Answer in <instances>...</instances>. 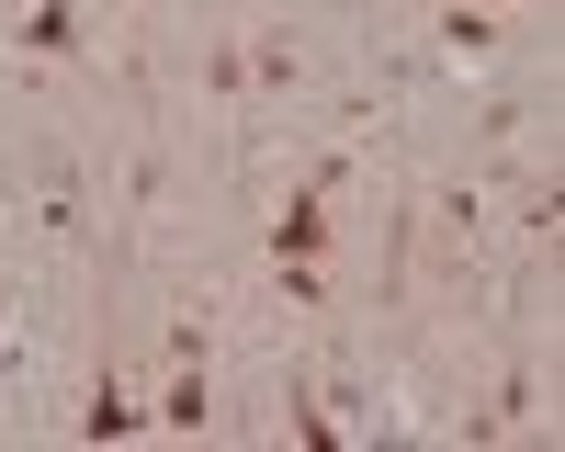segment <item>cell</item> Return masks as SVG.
<instances>
[{
  "label": "cell",
  "instance_id": "6da1fadb",
  "mask_svg": "<svg viewBox=\"0 0 565 452\" xmlns=\"http://www.w3.org/2000/svg\"><path fill=\"white\" fill-rule=\"evenodd\" d=\"M79 430H90V441H125V430H148V407H136V396L114 385V362H90V407H79Z\"/></svg>",
  "mask_w": 565,
  "mask_h": 452
},
{
  "label": "cell",
  "instance_id": "7a4b0ae2",
  "mask_svg": "<svg viewBox=\"0 0 565 452\" xmlns=\"http://www.w3.org/2000/svg\"><path fill=\"white\" fill-rule=\"evenodd\" d=\"M23 45H34V57H79V45H90L79 0H34V12H23Z\"/></svg>",
  "mask_w": 565,
  "mask_h": 452
},
{
  "label": "cell",
  "instance_id": "3957f363",
  "mask_svg": "<svg viewBox=\"0 0 565 452\" xmlns=\"http://www.w3.org/2000/svg\"><path fill=\"white\" fill-rule=\"evenodd\" d=\"M148 419H159V430H204V362H181V374H170V396L148 407Z\"/></svg>",
  "mask_w": 565,
  "mask_h": 452
},
{
  "label": "cell",
  "instance_id": "277c9868",
  "mask_svg": "<svg viewBox=\"0 0 565 452\" xmlns=\"http://www.w3.org/2000/svg\"><path fill=\"white\" fill-rule=\"evenodd\" d=\"M249 90H295V34H249Z\"/></svg>",
  "mask_w": 565,
  "mask_h": 452
},
{
  "label": "cell",
  "instance_id": "5b68a950",
  "mask_svg": "<svg viewBox=\"0 0 565 452\" xmlns=\"http://www.w3.org/2000/svg\"><path fill=\"white\" fill-rule=\"evenodd\" d=\"M441 45H463V57H487V45H498V12H487V0H463V12H441Z\"/></svg>",
  "mask_w": 565,
  "mask_h": 452
}]
</instances>
